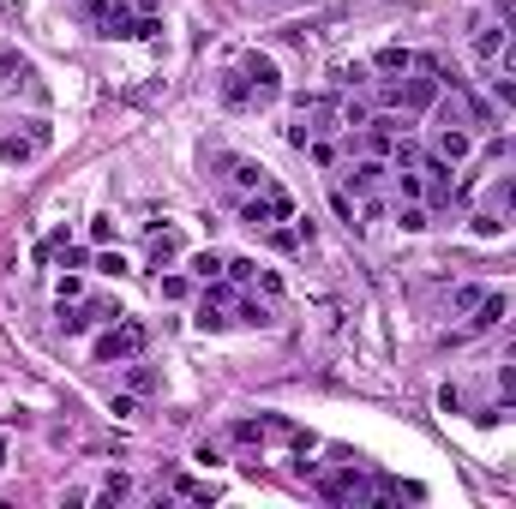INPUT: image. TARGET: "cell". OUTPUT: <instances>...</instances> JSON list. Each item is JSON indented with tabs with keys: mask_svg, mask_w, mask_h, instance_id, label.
Returning <instances> with one entry per match:
<instances>
[{
	"mask_svg": "<svg viewBox=\"0 0 516 509\" xmlns=\"http://www.w3.org/2000/svg\"><path fill=\"white\" fill-rule=\"evenodd\" d=\"M144 342H150V330H144L139 318H126V312H120L115 324H108V330L97 335V360H102V366H120V360H139V353H144Z\"/></svg>",
	"mask_w": 516,
	"mask_h": 509,
	"instance_id": "obj_1",
	"label": "cell"
},
{
	"mask_svg": "<svg viewBox=\"0 0 516 509\" xmlns=\"http://www.w3.org/2000/svg\"><path fill=\"white\" fill-rule=\"evenodd\" d=\"M504 42H511V30H504V24H486V19L475 13V60L486 66V72L498 66V48H504Z\"/></svg>",
	"mask_w": 516,
	"mask_h": 509,
	"instance_id": "obj_9",
	"label": "cell"
},
{
	"mask_svg": "<svg viewBox=\"0 0 516 509\" xmlns=\"http://www.w3.org/2000/svg\"><path fill=\"white\" fill-rule=\"evenodd\" d=\"M504 228H511V222H504V216H498V210H480V216H475V234H480V240L504 234Z\"/></svg>",
	"mask_w": 516,
	"mask_h": 509,
	"instance_id": "obj_25",
	"label": "cell"
},
{
	"mask_svg": "<svg viewBox=\"0 0 516 509\" xmlns=\"http://www.w3.org/2000/svg\"><path fill=\"white\" fill-rule=\"evenodd\" d=\"M115 318H120L115 300H73V306H60V330L84 335V330H97V324H115Z\"/></svg>",
	"mask_w": 516,
	"mask_h": 509,
	"instance_id": "obj_3",
	"label": "cell"
},
{
	"mask_svg": "<svg viewBox=\"0 0 516 509\" xmlns=\"http://www.w3.org/2000/svg\"><path fill=\"white\" fill-rule=\"evenodd\" d=\"M486 294H493V288H480V282H462V288H451V312H457V318H469V312H475V306H480Z\"/></svg>",
	"mask_w": 516,
	"mask_h": 509,
	"instance_id": "obj_18",
	"label": "cell"
},
{
	"mask_svg": "<svg viewBox=\"0 0 516 509\" xmlns=\"http://www.w3.org/2000/svg\"><path fill=\"white\" fill-rule=\"evenodd\" d=\"M433 150L451 162V168H457V162H469V150H475V132H469V126H457V120H438Z\"/></svg>",
	"mask_w": 516,
	"mask_h": 509,
	"instance_id": "obj_6",
	"label": "cell"
},
{
	"mask_svg": "<svg viewBox=\"0 0 516 509\" xmlns=\"http://www.w3.org/2000/svg\"><path fill=\"white\" fill-rule=\"evenodd\" d=\"M511 353H516V348H511Z\"/></svg>",
	"mask_w": 516,
	"mask_h": 509,
	"instance_id": "obj_39",
	"label": "cell"
},
{
	"mask_svg": "<svg viewBox=\"0 0 516 509\" xmlns=\"http://www.w3.org/2000/svg\"><path fill=\"white\" fill-rule=\"evenodd\" d=\"M384 174H391V168H384L378 157H360V162H355V168H348L342 180H348V192H360V198H366V192H378V186H384Z\"/></svg>",
	"mask_w": 516,
	"mask_h": 509,
	"instance_id": "obj_11",
	"label": "cell"
},
{
	"mask_svg": "<svg viewBox=\"0 0 516 509\" xmlns=\"http://www.w3.org/2000/svg\"><path fill=\"white\" fill-rule=\"evenodd\" d=\"M504 318H511V294H504V288H493V294H486V300L475 306V312H469V330H462V335L493 330V324H504Z\"/></svg>",
	"mask_w": 516,
	"mask_h": 509,
	"instance_id": "obj_10",
	"label": "cell"
},
{
	"mask_svg": "<svg viewBox=\"0 0 516 509\" xmlns=\"http://www.w3.org/2000/svg\"><path fill=\"white\" fill-rule=\"evenodd\" d=\"M486 90H493L498 108H516V79H511V72H493V79H486Z\"/></svg>",
	"mask_w": 516,
	"mask_h": 509,
	"instance_id": "obj_22",
	"label": "cell"
},
{
	"mask_svg": "<svg viewBox=\"0 0 516 509\" xmlns=\"http://www.w3.org/2000/svg\"><path fill=\"white\" fill-rule=\"evenodd\" d=\"M180 258V228H157L150 234V264H175Z\"/></svg>",
	"mask_w": 516,
	"mask_h": 509,
	"instance_id": "obj_17",
	"label": "cell"
},
{
	"mask_svg": "<svg viewBox=\"0 0 516 509\" xmlns=\"http://www.w3.org/2000/svg\"><path fill=\"white\" fill-rule=\"evenodd\" d=\"M486 210H498L504 222H516V174H498L493 192H486Z\"/></svg>",
	"mask_w": 516,
	"mask_h": 509,
	"instance_id": "obj_14",
	"label": "cell"
},
{
	"mask_svg": "<svg viewBox=\"0 0 516 509\" xmlns=\"http://www.w3.org/2000/svg\"><path fill=\"white\" fill-rule=\"evenodd\" d=\"M433 102H438V79H433V72L402 84V108H415V115H420V108H433Z\"/></svg>",
	"mask_w": 516,
	"mask_h": 509,
	"instance_id": "obj_15",
	"label": "cell"
},
{
	"mask_svg": "<svg viewBox=\"0 0 516 509\" xmlns=\"http://www.w3.org/2000/svg\"><path fill=\"white\" fill-rule=\"evenodd\" d=\"M493 72H511V79H516V42H504V48H498V66H493Z\"/></svg>",
	"mask_w": 516,
	"mask_h": 509,
	"instance_id": "obj_36",
	"label": "cell"
},
{
	"mask_svg": "<svg viewBox=\"0 0 516 509\" xmlns=\"http://www.w3.org/2000/svg\"><path fill=\"white\" fill-rule=\"evenodd\" d=\"M240 72L253 79V90H258V108H271V102L282 97V72H277V60H271V55H246V60H240Z\"/></svg>",
	"mask_w": 516,
	"mask_h": 509,
	"instance_id": "obj_4",
	"label": "cell"
},
{
	"mask_svg": "<svg viewBox=\"0 0 516 509\" xmlns=\"http://www.w3.org/2000/svg\"><path fill=\"white\" fill-rule=\"evenodd\" d=\"M126 384H133V390H157V372H150V366H133Z\"/></svg>",
	"mask_w": 516,
	"mask_h": 509,
	"instance_id": "obj_32",
	"label": "cell"
},
{
	"mask_svg": "<svg viewBox=\"0 0 516 509\" xmlns=\"http://www.w3.org/2000/svg\"><path fill=\"white\" fill-rule=\"evenodd\" d=\"M235 318H240V324H253V330H264V324H271V306L253 300V294H235Z\"/></svg>",
	"mask_w": 516,
	"mask_h": 509,
	"instance_id": "obj_19",
	"label": "cell"
},
{
	"mask_svg": "<svg viewBox=\"0 0 516 509\" xmlns=\"http://www.w3.org/2000/svg\"><path fill=\"white\" fill-rule=\"evenodd\" d=\"M217 168L228 174V186H240V192H264V186H271V174H264L253 157H235V150H228V157H217Z\"/></svg>",
	"mask_w": 516,
	"mask_h": 509,
	"instance_id": "obj_7",
	"label": "cell"
},
{
	"mask_svg": "<svg viewBox=\"0 0 516 509\" xmlns=\"http://www.w3.org/2000/svg\"><path fill=\"white\" fill-rule=\"evenodd\" d=\"M73 300H84V282L79 276H60V306H73Z\"/></svg>",
	"mask_w": 516,
	"mask_h": 509,
	"instance_id": "obj_31",
	"label": "cell"
},
{
	"mask_svg": "<svg viewBox=\"0 0 516 509\" xmlns=\"http://www.w3.org/2000/svg\"><path fill=\"white\" fill-rule=\"evenodd\" d=\"M48 150V126L42 120H30V132H6L0 138V162H30Z\"/></svg>",
	"mask_w": 516,
	"mask_h": 509,
	"instance_id": "obj_5",
	"label": "cell"
},
{
	"mask_svg": "<svg viewBox=\"0 0 516 509\" xmlns=\"http://www.w3.org/2000/svg\"><path fill=\"white\" fill-rule=\"evenodd\" d=\"M193 294V282L186 276H162V300H186Z\"/></svg>",
	"mask_w": 516,
	"mask_h": 509,
	"instance_id": "obj_29",
	"label": "cell"
},
{
	"mask_svg": "<svg viewBox=\"0 0 516 509\" xmlns=\"http://www.w3.org/2000/svg\"><path fill=\"white\" fill-rule=\"evenodd\" d=\"M90 240H97V246H108V240H115V222H108V216H97V222H90Z\"/></svg>",
	"mask_w": 516,
	"mask_h": 509,
	"instance_id": "obj_35",
	"label": "cell"
},
{
	"mask_svg": "<svg viewBox=\"0 0 516 509\" xmlns=\"http://www.w3.org/2000/svg\"><path fill=\"white\" fill-rule=\"evenodd\" d=\"M331 210H337L348 228H360V222H355V198H348V192H331Z\"/></svg>",
	"mask_w": 516,
	"mask_h": 509,
	"instance_id": "obj_30",
	"label": "cell"
},
{
	"mask_svg": "<svg viewBox=\"0 0 516 509\" xmlns=\"http://www.w3.org/2000/svg\"><path fill=\"white\" fill-rule=\"evenodd\" d=\"M97 270H102V276H126V258H120V252H102Z\"/></svg>",
	"mask_w": 516,
	"mask_h": 509,
	"instance_id": "obj_33",
	"label": "cell"
},
{
	"mask_svg": "<svg viewBox=\"0 0 516 509\" xmlns=\"http://www.w3.org/2000/svg\"><path fill=\"white\" fill-rule=\"evenodd\" d=\"M306 150H313V162H318V168H331V162H337V150H331V144H324V138H313V144H306Z\"/></svg>",
	"mask_w": 516,
	"mask_h": 509,
	"instance_id": "obj_34",
	"label": "cell"
},
{
	"mask_svg": "<svg viewBox=\"0 0 516 509\" xmlns=\"http://www.w3.org/2000/svg\"><path fill=\"white\" fill-rule=\"evenodd\" d=\"M222 102H228V108H258V90H253V79H246L240 66L222 72Z\"/></svg>",
	"mask_w": 516,
	"mask_h": 509,
	"instance_id": "obj_13",
	"label": "cell"
},
{
	"mask_svg": "<svg viewBox=\"0 0 516 509\" xmlns=\"http://www.w3.org/2000/svg\"><path fill=\"white\" fill-rule=\"evenodd\" d=\"M228 324H235V318L222 312L217 300H199V330H211V335H217V330H228Z\"/></svg>",
	"mask_w": 516,
	"mask_h": 509,
	"instance_id": "obj_21",
	"label": "cell"
},
{
	"mask_svg": "<svg viewBox=\"0 0 516 509\" xmlns=\"http://www.w3.org/2000/svg\"><path fill=\"white\" fill-rule=\"evenodd\" d=\"M264 240H271L277 252H306V246H313V222H306V216H288L277 228H264Z\"/></svg>",
	"mask_w": 516,
	"mask_h": 509,
	"instance_id": "obj_8",
	"label": "cell"
},
{
	"mask_svg": "<svg viewBox=\"0 0 516 509\" xmlns=\"http://www.w3.org/2000/svg\"><path fill=\"white\" fill-rule=\"evenodd\" d=\"M0 462H6V437H0Z\"/></svg>",
	"mask_w": 516,
	"mask_h": 509,
	"instance_id": "obj_38",
	"label": "cell"
},
{
	"mask_svg": "<svg viewBox=\"0 0 516 509\" xmlns=\"http://www.w3.org/2000/svg\"><path fill=\"white\" fill-rule=\"evenodd\" d=\"M235 444H264V420H240V426H235Z\"/></svg>",
	"mask_w": 516,
	"mask_h": 509,
	"instance_id": "obj_28",
	"label": "cell"
},
{
	"mask_svg": "<svg viewBox=\"0 0 516 509\" xmlns=\"http://www.w3.org/2000/svg\"><path fill=\"white\" fill-rule=\"evenodd\" d=\"M373 72H384V79H408V72H415V48H402V42L378 48V55H373Z\"/></svg>",
	"mask_w": 516,
	"mask_h": 509,
	"instance_id": "obj_12",
	"label": "cell"
},
{
	"mask_svg": "<svg viewBox=\"0 0 516 509\" xmlns=\"http://www.w3.org/2000/svg\"><path fill=\"white\" fill-rule=\"evenodd\" d=\"M222 276H228L235 288H253V282H258V264H253V258H228V270H222Z\"/></svg>",
	"mask_w": 516,
	"mask_h": 509,
	"instance_id": "obj_23",
	"label": "cell"
},
{
	"mask_svg": "<svg viewBox=\"0 0 516 509\" xmlns=\"http://www.w3.org/2000/svg\"><path fill=\"white\" fill-rule=\"evenodd\" d=\"M498 395H504V413H516V366L498 372Z\"/></svg>",
	"mask_w": 516,
	"mask_h": 509,
	"instance_id": "obj_27",
	"label": "cell"
},
{
	"mask_svg": "<svg viewBox=\"0 0 516 509\" xmlns=\"http://www.w3.org/2000/svg\"><path fill=\"white\" fill-rule=\"evenodd\" d=\"M258 288H264V294L277 300V294H282V276H277V270H258Z\"/></svg>",
	"mask_w": 516,
	"mask_h": 509,
	"instance_id": "obj_37",
	"label": "cell"
},
{
	"mask_svg": "<svg viewBox=\"0 0 516 509\" xmlns=\"http://www.w3.org/2000/svg\"><path fill=\"white\" fill-rule=\"evenodd\" d=\"M397 204H420V198H426V174H420V168H397Z\"/></svg>",
	"mask_w": 516,
	"mask_h": 509,
	"instance_id": "obj_16",
	"label": "cell"
},
{
	"mask_svg": "<svg viewBox=\"0 0 516 509\" xmlns=\"http://www.w3.org/2000/svg\"><path fill=\"white\" fill-rule=\"evenodd\" d=\"M397 222H402V234H420L426 228V204H397Z\"/></svg>",
	"mask_w": 516,
	"mask_h": 509,
	"instance_id": "obj_24",
	"label": "cell"
},
{
	"mask_svg": "<svg viewBox=\"0 0 516 509\" xmlns=\"http://www.w3.org/2000/svg\"><path fill=\"white\" fill-rule=\"evenodd\" d=\"M288 216H295V198L282 192V186H264V192L240 198V222H246V228H277Z\"/></svg>",
	"mask_w": 516,
	"mask_h": 509,
	"instance_id": "obj_2",
	"label": "cell"
},
{
	"mask_svg": "<svg viewBox=\"0 0 516 509\" xmlns=\"http://www.w3.org/2000/svg\"><path fill=\"white\" fill-rule=\"evenodd\" d=\"M175 491H180V497H193V504H211V497H217L204 479H175Z\"/></svg>",
	"mask_w": 516,
	"mask_h": 509,
	"instance_id": "obj_26",
	"label": "cell"
},
{
	"mask_svg": "<svg viewBox=\"0 0 516 509\" xmlns=\"http://www.w3.org/2000/svg\"><path fill=\"white\" fill-rule=\"evenodd\" d=\"M186 270L199 276V282H217V276L228 270V258H222V252H199V258H193V264H186Z\"/></svg>",
	"mask_w": 516,
	"mask_h": 509,
	"instance_id": "obj_20",
	"label": "cell"
}]
</instances>
